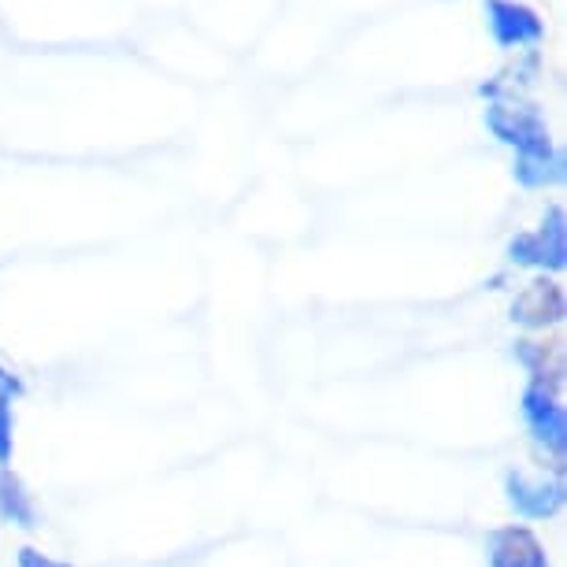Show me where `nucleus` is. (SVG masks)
Wrapping results in <instances>:
<instances>
[{
  "label": "nucleus",
  "mask_w": 567,
  "mask_h": 567,
  "mask_svg": "<svg viewBox=\"0 0 567 567\" xmlns=\"http://www.w3.org/2000/svg\"><path fill=\"white\" fill-rule=\"evenodd\" d=\"M489 564L494 567H549L538 538L523 527L497 530L494 538H489Z\"/></svg>",
  "instance_id": "obj_1"
},
{
  "label": "nucleus",
  "mask_w": 567,
  "mask_h": 567,
  "mask_svg": "<svg viewBox=\"0 0 567 567\" xmlns=\"http://www.w3.org/2000/svg\"><path fill=\"white\" fill-rule=\"evenodd\" d=\"M560 312H564V301H560V293H556L553 282H538L534 290L523 293L519 305H516V319H519V323H527V327L556 323Z\"/></svg>",
  "instance_id": "obj_2"
},
{
  "label": "nucleus",
  "mask_w": 567,
  "mask_h": 567,
  "mask_svg": "<svg viewBox=\"0 0 567 567\" xmlns=\"http://www.w3.org/2000/svg\"><path fill=\"white\" fill-rule=\"evenodd\" d=\"M0 508L16 523H30V497L23 494V486H19L12 471H0Z\"/></svg>",
  "instance_id": "obj_3"
},
{
  "label": "nucleus",
  "mask_w": 567,
  "mask_h": 567,
  "mask_svg": "<svg viewBox=\"0 0 567 567\" xmlns=\"http://www.w3.org/2000/svg\"><path fill=\"white\" fill-rule=\"evenodd\" d=\"M12 453V412H8V404H0V464L8 460Z\"/></svg>",
  "instance_id": "obj_4"
},
{
  "label": "nucleus",
  "mask_w": 567,
  "mask_h": 567,
  "mask_svg": "<svg viewBox=\"0 0 567 567\" xmlns=\"http://www.w3.org/2000/svg\"><path fill=\"white\" fill-rule=\"evenodd\" d=\"M16 390H19V382L8 371H0V404H8V398H12Z\"/></svg>",
  "instance_id": "obj_5"
}]
</instances>
